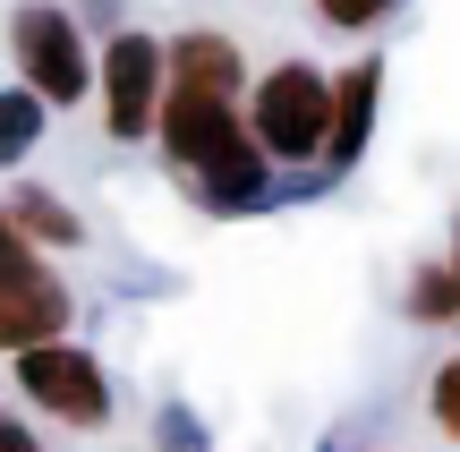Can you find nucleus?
I'll list each match as a JSON object with an SVG mask.
<instances>
[{
  "label": "nucleus",
  "mask_w": 460,
  "mask_h": 452,
  "mask_svg": "<svg viewBox=\"0 0 460 452\" xmlns=\"http://www.w3.org/2000/svg\"><path fill=\"white\" fill-rule=\"evenodd\" d=\"M163 146L180 171H197L214 214H247V205L273 197V154L256 146L239 102H222V94H163Z\"/></svg>",
  "instance_id": "nucleus-1"
},
{
  "label": "nucleus",
  "mask_w": 460,
  "mask_h": 452,
  "mask_svg": "<svg viewBox=\"0 0 460 452\" xmlns=\"http://www.w3.org/2000/svg\"><path fill=\"white\" fill-rule=\"evenodd\" d=\"M247 129H256V146L273 154V163H324V146H332V77L307 68V60H281L273 77L256 85Z\"/></svg>",
  "instance_id": "nucleus-2"
},
{
  "label": "nucleus",
  "mask_w": 460,
  "mask_h": 452,
  "mask_svg": "<svg viewBox=\"0 0 460 452\" xmlns=\"http://www.w3.org/2000/svg\"><path fill=\"white\" fill-rule=\"evenodd\" d=\"M9 51H17V68H26V85L43 102H77L85 85H94V60H85L77 17L51 9V0H26V9L9 17Z\"/></svg>",
  "instance_id": "nucleus-3"
},
{
  "label": "nucleus",
  "mask_w": 460,
  "mask_h": 452,
  "mask_svg": "<svg viewBox=\"0 0 460 452\" xmlns=\"http://www.w3.org/2000/svg\"><path fill=\"white\" fill-rule=\"evenodd\" d=\"M163 77H171V51L154 34H111V51H102V120H111L119 146L163 129V94H171Z\"/></svg>",
  "instance_id": "nucleus-4"
},
{
  "label": "nucleus",
  "mask_w": 460,
  "mask_h": 452,
  "mask_svg": "<svg viewBox=\"0 0 460 452\" xmlns=\"http://www.w3.org/2000/svg\"><path fill=\"white\" fill-rule=\"evenodd\" d=\"M17 385H26V402H43L51 419H68V427H102V419H111V385H102V368L85 350H68V341L17 350Z\"/></svg>",
  "instance_id": "nucleus-5"
},
{
  "label": "nucleus",
  "mask_w": 460,
  "mask_h": 452,
  "mask_svg": "<svg viewBox=\"0 0 460 452\" xmlns=\"http://www.w3.org/2000/svg\"><path fill=\"white\" fill-rule=\"evenodd\" d=\"M68 333V290L51 265H26L0 282V350H43Z\"/></svg>",
  "instance_id": "nucleus-6"
},
{
  "label": "nucleus",
  "mask_w": 460,
  "mask_h": 452,
  "mask_svg": "<svg viewBox=\"0 0 460 452\" xmlns=\"http://www.w3.org/2000/svg\"><path fill=\"white\" fill-rule=\"evenodd\" d=\"M376 94H384V68L358 60L332 77V146H324V171H349L367 154V137H376Z\"/></svg>",
  "instance_id": "nucleus-7"
},
{
  "label": "nucleus",
  "mask_w": 460,
  "mask_h": 452,
  "mask_svg": "<svg viewBox=\"0 0 460 452\" xmlns=\"http://www.w3.org/2000/svg\"><path fill=\"white\" fill-rule=\"evenodd\" d=\"M171 94L239 102V51H230V34H180V43H171Z\"/></svg>",
  "instance_id": "nucleus-8"
},
{
  "label": "nucleus",
  "mask_w": 460,
  "mask_h": 452,
  "mask_svg": "<svg viewBox=\"0 0 460 452\" xmlns=\"http://www.w3.org/2000/svg\"><path fill=\"white\" fill-rule=\"evenodd\" d=\"M9 222L34 239V248H77V239H85V231H77V214H68L51 188H17V197H9Z\"/></svg>",
  "instance_id": "nucleus-9"
},
{
  "label": "nucleus",
  "mask_w": 460,
  "mask_h": 452,
  "mask_svg": "<svg viewBox=\"0 0 460 452\" xmlns=\"http://www.w3.org/2000/svg\"><path fill=\"white\" fill-rule=\"evenodd\" d=\"M410 316H418V324H460V265H452V256H444V265H418Z\"/></svg>",
  "instance_id": "nucleus-10"
},
{
  "label": "nucleus",
  "mask_w": 460,
  "mask_h": 452,
  "mask_svg": "<svg viewBox=\"0 0 460 452\" xmlns=\"http://www.w3.org/2000/svg\"><path fill=\"white\" fill-rule=\"evenodd\" d=\"M34 137H43V94H0V163H26Z\"/></svg>",
  "instance_id": "nucleus-11"
},
{
  "label": "nucleus",
  "mask_w": 460,
  "mask_h": 452,
  "mask_svg": "<svg viewBox=\"0 0 460 452\" xmlns=\"http://www.w3.org/2000/svg\"><path fill=\"white\" fill-rule=\"evenodd\" d=\"M427 410H435V427H444V436L460 444V350L444 359V368H435V385H427Z\"/></svg>",
  "instance_id": "nucleus-12"
},
{
  "label": "nucleus",
  "mask_w": 460,
  "mask_h": 452,
  "mask_svg": "<svg viewBox=\"0 0 460 452\" xmlns=\"http://www.w3.org/2000/svg\"><path fill=\"white\" fill-rule=\"evenodd\" d=\"M393 9H401V0H315V17L341 26V34H367L376 17H393Z\"/></svg>",
  "instance_id": "nucleus-13"
},
{
  "label": "nucleus",
  "mask_w": 460,
  "mask_h": 452,
  "mask_svg": "<svg viewBox=\"0 0 460 452\" xmlns=\"http://www.w3.org/2000/svg\"><path fill=\"white\" fill-rule=\"evenodd\" d=\"M26 265H43V256H34V239L17 231V222H9V205H0V282H9V273H26Z\"/></svg>",
  "instance_id": "nucleus-14"
},
{
  "label": "nucleus",
  "mask_w": 460,
  "mask_h": 452,
  "mask_svg": "<svg viewBox=\"0 0 460 452\" xmlns=\"http://www.w3.org/2000/svg\"><path fill=\"white\" fill-rule=\"evenodd\" d=\"M0 452H34V436H26L17 419H0Z\"/></svg>",
  "instance_id": "nucleus-15"
},
{
  "label": "nucleus",
  "mask_w": 460,
  "mask_h": 452,
  "mask_svg": "<svg viewBox=\"0 0 460 452\" xmlns=\"http://www.w3.org/2000/svg\"><path fill=\"white\" fill-rule=\"evenodd\" d=\"M452 265H460V222H452Z\"/></svg>",
  "instance_id": "nucleus-16"
}]
</instances>
